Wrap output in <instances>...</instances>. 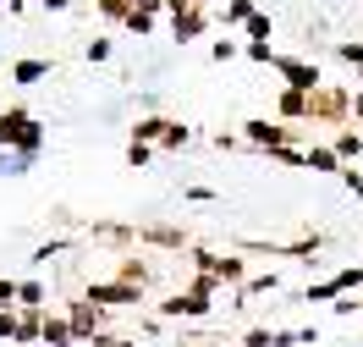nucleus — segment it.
Returning <instances> with one entry per match:
<instances>
[{
    "label": "nucleus",
    "instance_id": "1",
    "mask_svg": "<svg viewBox=\"0 0 363 347\" xmlns=\"http://www.w3.org/2000/svg\"><path fill=\"white\" fill-rule=\"evenodd\" d=\"M39 143H45V121H33V111H23V105L0 111V149H11L17 160H33Z\"/></svg>",
    "mask_w": 363,
    "mask_h": 347
},
{
    "label": "nucleus",
    "instance_id": "2",
    "mask_svg": "<svg viewBox=\"0 0 363 347\" xmlns=\"http://www.w3.org/2000/svg\"><path fill=\"white\" fill-rule=\"evenodd\" d=\"M215 292H220V281H215V276H193L177 298L160 303V320H204L209 309H215Z\"/></svg>",
    "mask_w": 363,
    "mask_h": 347
},
{
    "label": "nucleus",
    "instance_id": "3",
    "mask_svg": "<svg viewBox=\"0 0 363 347\" xmlns=\"http://www.w3.org/2000/svg\"><path fill=\"white\" fill-rule=\"evenodd\" d=\"M308 121H330V127H352V94L341 83H319L308 94Z\"/></svg>",
    "mask_w": 363,
    "mask_h": 347
},
{
    "label": "nucleus",
    "instance_id": "4",
    "mask_svg": "<svg viewBox=\"0 0 363 347\" xmlns=\"http://www.w3.org/2000/svg\"><path fill=\"white\" fill-rule=\"evenodd\" d=\"M187 259H193L199 276H215L220 287H242V281H248V259H242V254H209V248H193Z\"/></svg>",
    "mask_w": 363,
    "mask_h": 347
},
{
    "label": "nucleus",
    "instance_id": "5",
    "mask_svg": "<svg viewBox=\"0 0 363 347\" xmlns=\"http://www.w3.org/2000/svg\"><path fill=\"white\" fill-rule=\"evenodd\" d=\"M275 72H281V77H286V89H297V94H314L319 83H325L319 61H303V55H275Z\"/></svg>",
    "mask_w": 363,
    "mask_h": 347
},
{
    "label": "nucleus",
    "instance_id": "6",
    "mask_svg": "<svg viewBox=\"0 0 363 347\" xmlns=\"http://www.w3.org/2000/svg\"><path fill=\"white\" fill-rule=\"evenodd\" d=\"M242 143L275 155V149H292V127L286 121H242Z\"/></svg>",
    "mask_w": 363,
    "mask_h": 347
},
{
    "label": "nucleus",
    "instance_id": "7",
    "mask_svg": "<svg viewBox=\"0 0 363 347\" xmlns=\"http://www.w3.org/2000/svg\"><path fill=\"white\" fill-rule=\"evenodd\" d=\"M83 298H89L94 309H133V303H143V287H127V281H94Z\"/></svg>",
    "mask_w": 363,
    "mask_h": 347
},
{
    "label": "nucleus",
    "instance_id": "8",
    "mask_svg": "<svg viewBox=\"0 0 363 347\" xmlns=\"http://www.w3.org/2000/svg\"><path fill=\"white\" fill-rule=\"evenodd\" d=\"M67 325H72V336H77V342H94V336L105 331V309H94L89 298H72Z\"/></svg>",
    "mask_w": 363,
    "mask_h": 347
},
{
    "label": "nucleus",
    "instance_id": "9",
    "mask_svg": "<svg viewBox=\"0 0 363 347\" xmlns=\"http://www.w3.org/2000/svg\"><path fill=\"white\" fill-rule=\"evenodd\" d=\"M138 243H155V248H193V237H187V226H165V221H143L138 226Z\"/></svg>",
    "mask_w": 363,
    "mask_h": 347
},
{
    "label": "nucleus",
    "instance_id": "10",
    "mask_svg": "<svg viewBox=\"0 0 363 347\" xmlns=\"http://www.w3.org/2000/svg\"><path fill=\"white\" fill-rule=\"evenodd\" d=\"M50 72H55V61H45V55H23V61H11V83H17V89H33V83H45Z\"/></svg>",
    "mask_w": 363,
    "mask_h": 347
},
{
    "label": "nucleus",
    "instance_id": "11",
    "mask_svg": "<svg viewBox=\"0 0 363 347\" xmlns=\"http://www.w3.org/2000/svg\"><path fill=\"white\" fill-rule=\"evenodd\" d=\"M204 28H209V11H199V6H193V11L171 17V39H177V45H193V39L204 33Z\"/></svg>",
    "mask_w": 363,
    "mask_h": 347
},
{
    "label": "nucleus",
    "instance_id": "12",
    "mask_svg": "<svg viewBox=\"0 0 363 347\" xmlns=\"http://www.w3.org/2000/svg\"><path fill=\"white\" fill-rule=\"evenodd\" d=\"M39 342H45V347H72V342H77V336H72V325H67V314H50V309H45Z\"/></svg>",
    "mask_w": 363,
    "mask_h": 347
},
{
    "label": "nucleus",
    "instance_id": "13",
    "mask_svg": "<svg viewBox=\"0 0 363 347\" xmlns=\"http://www.w3.org/2000/svg\"><path fill=\"white\" fill-rule=\"evenodd\" d=\"M275 116H286V127H292V121H308V94L281 89L275 94Z\"/></svg>",
    "mask_w": 363,
    "mask_h": 347
},
{
    "label": "nucleus",
    "instance_id": "14",
    "mask_svg": "<svg viewBox=\"0 0 363 347\" xmlns=\"http://www.w3.org/2000/svg\"><path fill=\"white\" fill-rule=\"evenodd\" d=\"M303 165H308V171H319V177H341V160H336V149H330V143L303 149Z\"/></svg>",
    "mask_w": 363,
    "mask_h": 347
},
{
    "label": "nucleus",
    "instance_id": "15",
    "mask_svg": "<svg viewBox=\"0 0 363 347\" xmlns=\"http://www.w3.org/2000/svg\"><path fill=\"white\" fill-rule=\"evenodd\" d=\"M165 127H171V116H138L133 121V143H149V149H155V143L165 138Z\"/></svg>",
    "mask_w": 363,
    "mask_h": 347
},
{
    "label": "nucleus",
    "instance_id": "16",
    "mask_svg": "<svg viewBox=\"0 0 363 347\" xmlns=\"http://www.w3.org/2000/svg\"><path fill=\"white\" fill-rule=\"evenodd\" d=\"M89 237H94V243H138V226H121V221H94Z\"/></svg>",
    "mask_w": 363,
    "mask_h": 347
},
{
    "label": "nucleus",
    "instance_id": "17",
    "mask_svg": "<svg viewBox=\"0 0 363 347\" xmlns=\"http://www.w3.org/2000/svg\"><path fill=\"white\" fill-rule=\"evenodd\" d=\"M330 149H336V160H341V165H352V160L363 155V133H358V127H341Z\"/></svg>",
    "mask_w": 363,
    "mask_h": 347
},
{
    "label": "nucleus",
    "instance_id": "18",
    "mask_svg": "<svg viewBox=\"0 0 363 347\" xmlns=\"http://www.w3.org/2000/svg\"><path fill=\"white\" fill-rule=\"evenodd\" d=\"M116 281H127V287H149V265L138 254H121V265H116Z\"/></svg>",
    "mask_w": 363,
    "mask_h": 347
},
{
    "label": "nucleus",
    "instance_id": "19",
    "mask_svg": "<svg viewBox=\"0 0 363 347\" xmlns=\"http://www.w3.org/2000/svg\"><path fill=\"white\" fill-rule=\"evenodd\" d=\"M17 303H23V309H45V303H50L45 281H33V276H28V281H17Z\"/></svg>",
    "mask_w": 363,
    "mask_h": 347
},
{
    "label": "nucleus",
    "instance_id": "20",
    "mask_svg": "<svg viewBox=\"0 0 363 347\" xmlns=\"http://www.w3.org/2000/svg\"><path fill=\"white\" fill-rule=\"evenodd\" d=\"M336 298H341L336 276H325V281H308V292H303V303H336Z\"/></svg>",
    "mask_w": 363,
    "mask_h": 347
},
{
    "label": "nucleus",
    "instance_id": "21",
    "mask_svg": "<svg viewBox=\"0 0 363 347\" xmlns=\"http://www.w3.org/2000/svg\"><path fill=\"white\" fill-rule=\"evenodd\" d=\"M336 61H347V67L358 72V83H363V39H341V45H336Z\"/></svg>",
    "mask_w": 363,
    "mask_h": 347
},
{
    "label": "nucleus",
    "instance_id": "22",
    "mask_svg": "<svg viewBox=\"0 0 363 347\" xmlns=\"http://www.w3.org/2000/svg\"><path fill=\"white\" fill-rule=\"evenodd\" d=\"M242 33H248V45H270V33H275V28H270V11H253Z\"/></svg>",
    "mask_w": 363,
    "mask_h": 347
},
{
    "label": "nucleus",
    "instance_id": "23",
    "mask_svg": "<svg viewBox=\"0 0 363 347\" xmlns=\"http://www.w3.org/2000/svg\"><path fill=\"white\" fill-rule=\"evenodd\" d=\"M187 143H193V127H187V121H171L165 138H160V149H187Z\"/></svg>",
    "mask_w": 363,
    "mask_h": 347
},
{
    "label": "nucleus",
    "instance_id": "24",
    "mask_svg": "<svg viewBox=\"0 0 363 347\" xmlns=\"http://www.w3.org/2000/svg\"><path fill=\"white\" fill-rule=\"evenodd\" d=\"M121 28H127L133 39H143V33H155V17H149V11H138V6H133V11H127V23H121Z\"/></svg>",
    "mask_w": 363,
    "mask_h": 347
},
{
    "label": "nucleus",
    "instance_id": "25",
    "mask_svg": "<svg viewBox=\"0 0 363 347\" xmlns=\"http://www.w3.org/2000/svg\"><path fill=\"white\" fill-rule=\"evenodd\" d=\"M67 248H72L67 237H50V243H39V248H33V265H50V259H55V254H67Z\"/></svg>",
    "mask_w": 363,
    "mask_h": 347
},
{
    "label": "nucleus",
    "instance_id": "26",
    "mask_svg": "<svg viewBox=\"0 0 363 347\" xmlns=\"http://www.w3.org/2000/svg\"><path fill=\"white\" fill-rule=\"evenodd\" d=\"M259 11L253 0H226V23H237V28H248V17Z\"/></svg>",
    "mask_w": 363,
    "mask_h": 347
},
{
    "label": "nucleus",
    "instance_id": "27",
    "mask_svg": "<svg viewBox=\"0 0 363 347\" xmlns=\"http://www.w3.org/2000/svg\"><path fill=\"white\" fill-rule=\"evenodd\" d=\"M242 347H275V325H253L242 336Z\"/></svg>",
    "mask_w": 363,
    "mask_h": 347
},
{
    "label": "nucleus",
    "instance_id": "28",
    "mask_svg": "<svg viewBox=\"0 0 363 347\" xmlns=\"http://www.w3.org/2000/svg\"><path fill=\"white\" fill-rule=\"evenodd\" d=\"M149 160H155V149H149V143H127V165H133V171H143Z\"/></svg>",
    "mask_w": 363,
    "mask_h": 347
},
{
    "label": "nucleus",
    "instance_id": "29",
    "mask_svg": "<svg viewBox=\"0 0 363 347\" xmlns=\"http://www.w3.org/2000/svg\"><path fill=\"white\" fill-rule=\"evenodd\" d=\"M341 182H347V193L363 204V171H358V165H341Z\"/></svg>",
    "mask_w": 363,
    "mask_h": 347
},
{
    "label": "nucleus",
    "instance_id": "30",
    "mask_svg": "<svg viewBox=\"0 0 363 347\" xmlns=\"http://www.w3.org/2000/svg\"><path fill=\"white\" fill-rule=\"evenodd\" d=\"M111 39H105V33H99V39H89V50H83V55H89V61H94V67H99V61H111Z\"/></svg>",
    "mask_w": 363,
    "mask_h": 347
},
{
    "label": "nucleus",
    "instance_id": "31",
    "mask_svg": "<svg viewBox=\"0 0 363 347\" xmlns=\"http://www.w3.org/2000/svg\"><path fill=\"white\" fill-rule=\"evenodd\" d=\"M237 39H215V45H209V55H215V61H220V67H226V61H237Z\"/></svg>",
    "mask_w": 363,
    "mask_h": 347
},
{
    "label": "nucleus",
    "instance_id": "32",
    "mask_svg": "<svg viewBox=\"0 0 363 347\" xmlns=\"http://www.w3.org/2000/svg\"><path fill=\"white\" fill-rule=\"evenodd\" d=\"M336 287H341V292L363 287V265H347V270H336Z\"/></svg>",
    "mask_w": 363,
    "mask_h": 347
},
{
    "label": "nucleus",
    "instance_id": "33",
    "mask_svg": "<svg viewBox=\"0 0 363 347\" xmlns=\"http://www.w3.org/2000/svg\"><path fill=\"white\" fill-rule=\"evenodd\" d=\"M17 331H23V314H17V309H6V314H0V336H6V342H17Z\"/></svg>",
    "mask_w": 363,
    "mask_h": 347
},
{
    "label": "nucleus",
    "instance_id": "34",
    "mask_svg": "<svg viewBox=\"0 0 363 347\" xmlns=\"http://www.w3.org/2000/svg\"><path fill=\"white\" fill-rule=\"evenodd\" d=\"M242 55H248V61H259V67H275V50H270V45H242Z\"/></svg>",
    "mask_w": 363,
    "mask_h": 347
},
{
    "label": "nucleus",
    "instance_id": "35",
    "mask_svg": "<svg viewBox=\"0 0 363 347\" xmlns=\"http://www.w3.org/2000/svg\"><path fill=\"white\" fill-rule=\"evenodd\" d=\"M6 309H17V281L11 276H0V314H6Z\"/></svg>",
    "mask_w": 363,
    "mask_h": 347
},
{
    "label": "nucleus",
    "instance_id": "36",
    "mask_svg": "<svg viewBox=\"0 0 363 347\" xmlns=\"http://www.w3.org/2000/svg\"><path fill=\"white\" fill-rule=\"evenodd\" d=\"M89 347H133V336H116V331H99Z\"/></svg>",
    "mask_w": 363,
    "mask_h": 347
},
{
    "label": "nucleus",
    "instance_id": "37",
    "mask_svg": "<svg viewBox=\"0 0 363 347\" xmlns=\"http://www.w3.org/2000/svg\"><path fill=\"white\" fill-rule=\"evenodd\" d=\"M187 199H193V204H215L220 193H215V187H204V182H193V187H187Z\"/></svg>",
    "mask_w": 363,
    "mask_h": 347
},
{
    "label": "nucleus",
    "instance_id": "38",
    "mask_svg": "<svg viewBox=\"0 0 363 347\" xmlns=\"http://www.w3.org/2000/svg\"><path fill=\"white\" fill-rule=\"evenodd\" d=\"M270 165H303V149H275Z\"/></svg>",
    "mask_w": 363,
    "mask_h": 347
},
{
    "label": "nucleus",
    "instance_id": "39",
    "mask_svg": "<svg viewBox=\"0 0 363 347\" xmlns=\"http://www.w3.org/2000/svg\"><path fill=\"white\" fill-rule=\"evenodd\" d=\"M165 11H171V17H182V11H193V0H165Z\"/></svg>",
    "mask_w": 363,
    "mask_h": 347
},
{
    "label": "nucleus",
    "instance_id": "40",
    "mask_svg": "<svg viewBox=\"0 0 363 347\" xmlns=\"http://www.w3.org/2000/svg\"><path fill=\"white\" fill-rule=\"evenodd\" d=\"M28 6H45V11H67L72 0H28Z\"/></svg>",
    "mask_w": 363,
    "mask_h": 347
},
{
    "label": "nucleus",
    "instance_id": "41",
    "mask_svg": "<svg viewBox=\"0 0 363 347\" xmlns=\"http://www.w3.org/2000/svg\"><path fill=\"white\" fill-rule=\"evenodd\" d=\"M352 121H363V89H352Z\"/></svg>",
    "mask_w": 363,
    "mask_h": 347
},
{
    "label": "nucleus",
    "instance_id": "42",
    "mask_svg": "<svg viewBox=\"0 0 363 347\" xmlns=\"http://www.w3.org/2000/svg\"><path fill=\"white\" fill-rule=\"evenodd\" d=\"M138 11H149V17H155V11H165V0H138Z\"/></svg>",
    "mask_w": 363,
    "mask_h": 347
},
{
    "label": "nucleus",
    "instance_id": "43",
    "mask_svg": "<svg viewBox=\"0 0 363 347\" xmlns=\"http://www.w3.org/2000/svg\"><path fill=\"white\" fill-rule=\"evenodd\" d=\"M0 6H6L11 17H23V11H28V0H0Z\"/></svg>",
    "mask_w": 363,
    "mask_h": 347
},
{
    "label": "nucleus",
    "instance_id": "44",
    "mask_svg": "<svg viewBox=\"0 0 363 347\" xmlns=\"http://www.w3.org/2000/svg\"><path fill=\"white\" fill-rule=\"evenodd\" d=\"M193 6H199V11H209V0H193Z\"/></svg>",
    "mask_w": 363,
    "mask_h": 347
},
{
    "label": "nucleus",
    "instance_id": "45",
    "mask_svg": "<svg viewBox=\"0 0 363 347\" xmlns=\"http://www.w3.org/2000/svg\"><path fill=\"white\" fill-rule=\"evenodd\" d=\"M358 314H363V298H358Z\"/></svg>",
    "mask_w": 363,
    "mask_h": 347
}]
</instances>
